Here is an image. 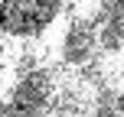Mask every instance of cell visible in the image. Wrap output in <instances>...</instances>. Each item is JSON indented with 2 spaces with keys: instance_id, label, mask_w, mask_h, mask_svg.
I'll list each match as a JSON object with an SVG mask.
<instances>
[{
  "instance_id": "obj_1",
  "label": "cell",
  "mask_w": 124,
  "mask_h": 117,
  "mask_svg": "<svg viewBox=\"0 0 124 117\" xmlns=\"http://www.w3.org/2000/svg\"><path fill=\"white\" fill-rule=\"evenodd\" d=\"M59 59L69 68H88L101 59V42H98V26L92 16H78L65 26L59 39Z\"/></svg>"
}]
</instances>
